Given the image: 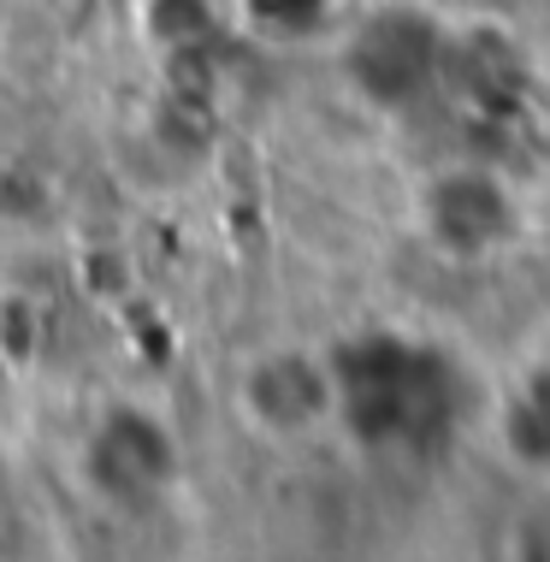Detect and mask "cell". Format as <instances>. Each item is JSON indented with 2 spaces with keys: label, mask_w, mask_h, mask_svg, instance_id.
Here are the masks:
<instances>
[{
  "label": "cell",
  "mask_w": 550,
  "mask_h": 562,
  "mask_svg": "<svg viewBox=\"0 0 550 562\" xmlns=\"http://www.w3.org/2000/svg\"><path fill=\"white\" fill-rule=\"evenodd\" d=\"M497 438L521 468L550 474V361H539L497 408Z\"/></svg>",
  "instance_id": "obj_5"
},
{
  "label": "cell",
  "mask_w": 550,
  "mask_h": 562,
  "mask_svg": "<svg viewBox=\"0 0 550 562\" xmlns=\"http://www.w3.org/2000/svg\"><path fill=\"white\" fill-rule=\"evenodd\" d=\"M515 195L497 172L485 166H456V172H438L433 190H426V232L450 255V261H485L503 243H515Z\"/></svg>",
  "instance_id": "obj_2"
},
{
  "label": "cell",
  "mask_w": 550,
  "mask_h": 562,
  "mask_svg": "<svg viewBox=\"0 0 550 562\" xmlns=\"http://www.w3.org/2000/svg\"><path fill=\"white\" fill-rule=\"evenodd\" d=\"M445 30L426 24V12H379L349 48V71L379 108H403L438 78Z\"/></svg>",
  "instance_id": "obj_3"
},
{
  "label": "cell",
  "mask_w": 550,
  "mask_h": 562,
  "mask_svg": "<svg viewBox=\"0 0 550 562\" xmlns=\"http://www.w3.org/2000/svg\"><path fill=\"white\" fill-rule=\"evenodd\" d=\"M438 78L450 83V95H462L480 119H503L521 101V59L492 30H468V36H445L438 54Z\"/></svg>",
  "instance_id": "obj_4"
},
{
  "label": "cell",
  "mask_w": 550,
  "mask_h": 562,
  "mask_svg": "<svg viewBox=\"0 0 550 562\" xmlns=\"http://www.w3.org/2000/svg\"><path fill=\"white\" fill-rule=\"evenodd\" d=\"M332 403L373 450H433L462 420V368L438 344L367 331L332 356Z\"/></svg>",
  "instance_id": "obj_1"
}]
</instances>
